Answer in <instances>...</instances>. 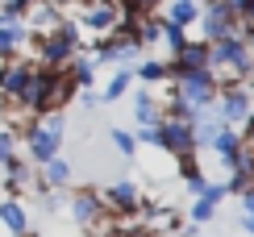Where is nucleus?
Listing matches in <instances>:
<instances>
[{
	"instance_id": "f257e3e1",
	"label": "nucleus",
	"mask_w": 254,
	"mask_h": 237,
	"mask_svg": "<svg viewBox=\"0 0 254 237\" xmlns=\"http://www.w3.org/2000/svg\"><path fill=\"white\" fill-rule=\"evenodd\" d=\"M208 71L217 75L221 88H229V83H246L250 71H254V55H250L246 38L229 34V38L208 42Z\"/></svg>"
},
{
	"instance_id": "f03ea898",
	"label": "nucleus",
	"mask_w": 254,
	"mask_h": 237,
	"mask_svg": "<svg viewBox=\"0 0 254 237\" xmlns=\"http://www.w3.org/2000/svg\"><path fill=\"white\" fill-rule=\"evenodd\" d=\"M63 133H67V117L63 113H42L21 129L17 142H25V158L34 167H46L50 158L63 154Z\"/></svg>"
},
{
	"instance_id": "7ed1b4c3",
	"label": "nucleus",
	"mask_w": 254,
	"mask_h": 237,
	"mask_svg": "<svg viewBox=\"0 0 254 237\" xmlns=\"http://www.w3.org/2000/svg\"><path fill=\"white\" fill-rule=\"evenodd\" d=\"M171 88L179 92V100H184L188 109L208 113V109H213V100H217V92H221V83H217V75L208 71V67H200V71H184L179 79H171Z\"/></svg>"
},
{
	"instance_id": "20e7f679",
	"label": "nucleus",
	"mask_w": 254,
	"mask_h": 237,
	"mask_svg": "<svg viewBox=\"0 0 254 237\" xmlns=\"http://www.w3.org/2000/svg\"><path fill=\"white\" fill-rule=\"evenodd\" d=\"M79 25V34L92 38V46L104 38H113L121 29V4H109V0H92V4H83L75 17H71Z\"/></svg>"
},
{
	"instance_id": "39448f33",
	"label": "nucleus",
	"mask_w": 254,
	"mask_h": 237,
	"mask_svg": "<svg viewBox=\"0 0 254 237\" xmlns=\"http://www.w3.org/2000/svg\"><path fill=\"white\" fill-rule=\"evenodd\" d=\"M250 109H254V92L246 88V83H229V88H221L217 100H213V117H217L221 125H229V129L246 125Z\"/></svg>"
},
{
	"instance_id": "423d86ee",
	"label": "nucleus",
	"mask_w": 254,
	"mask_h": 237,
	"mask_svg": "<svg viewBox=\"0 0 254 237\" xmlns=\"http://www.w3.org/2000/svg\"><path fill=\"white\" fill-rule=\"evenodd\" d=\"M100 204H104V212L109 217H137V212L146 208V200H142V187H137L133 179H113V183H104V187L96 191Z\"/></svg>"
},
{
	"instance_id": "0eeeda50",
	"label": "nucleus",
	"mask_w": 254,
	"mask_h": 237,
	"mask_svg": "<svg viewBox=\"0 0 254 237\" xmlns=\"http://www.w3.org/2000/svg\"><path fill=\"white\" fill-rule=\"evenodd\" d=\"M104 217H109V212H104V204H100V196H96V187H75V191L67 196V221L75 225L83 237L96 229Z\"/></svg>"
},
{
	"instance_id": "6e6552de",
	"label": "nucleus",
	"mask_w": 254,
	"mask_h": 237,
	"mask_svg": "<svg viewBox=\"0 0 254 237\" xmlns=\"http://www.w3.org/2000/svg\"><path fill=\"white\" fill-rule=\"evenodd\" d=\"M196 25H200V42H217V38H229V34H238V29H242L225 0H204Z\"/></svg>"
},
{
	"instance_id": "1a4fd4ad",
	"label": "nucleus",
	"mask_w": 254,
	"mask_h": 237,
	"mask_svg": "<svg viewBox=\"0 0 254 237\" xmlns=\"http://www.w3.org/2000/svg\"><path fill=\"white\" fill-rule=\"evenodd\" d=\"M158 150H163V154H171V158L192 154V150H196V142H192V125L163 117V121H158Z\"/></svg>"
},
{
	"instance_id": "9d476101",
	"label": "nucleus",
	"mask_w": 254,
	"mask_h": 237,
	"mask_svg": "<svg viewBox=\"0 0 254 237\" xmlns=\"http://www.w3.org/2000/svg\"><path fill=\"white\" fill-rule=\"evenodd\" d=\"M204 154L221 158V167L234 171V167H238V158H242V133H238V129H229V125H221V133L213 137V146H208Z\"/></svg>"
},
{
	"instance_id": "9b49d317",
	"label": "nucleus",
	"mask_w": 254,
	"mask_h": 237,
	"mask_svg": "<svg viewBox=\"0 0 254 237\" xmlns=\"http://www.w3.org/2000/svg\"><path fill=\"white\" fill-rule=\"evenodd\" d=\"M59 21H63V8H59V4H50V0H34V8L25 13V29H29L34 38H46Z\"/></svg>"
},
{
	"instance_id": "f8f14e48",
	"label": "nucleus",
	"mask_w": 254,
	"mask_h": 237,
	"mask_svg": "<svg viewBox=\"0 0 254 237\" xmlns=\"http://www.w3.org/2000/svg\"><path fill=\"white\" fill-rule=\"evenodd\" d=\"M0 229H4L8 237L29 233V208H25L17 196H4V200H0Z\"/></svg>"
},
{
	"instance_id": "ddd939ff",
	"label": "nucleus",
	"mask_w": 254,
	"mask_h": 237,
	"mask_svg": "<svg viewBox=\"0 0 254 237\" xmlns=\"http://www.w3.org/2000/svg\"><path fill=\"white\" fill-rule=\"evenodd\" d=\"M75 79H71L67 71H55V83H50V96H46V113H63L75 104Z\"/></svg>"
},
{
	"instance_id": "4468645a",
	"label": "nucleus",
	"mask_w": 254,
	"mask_h": 237,
	"mask_svg": "<svg viewBox=\"0 0 254 237\" xmlns=\"http://www.w3.org/2000/svg\"><path fill=\"white\" fill-rule=\"evenodd\" d=\"M133 79L142 83V88H163V83H171V71H167V59H142L133 67Z\"/></svg>"
},
{
	"instance_id": "2eb2a0df",
	"label": "nucleus",
	"mask_w": 254,
	"mask_h": 237,
	"mask_svg": "<svg viewBox=\"0 0 254 237\" xmlns=\"http://www.w3.org/2000/svg\"><path fill=\"white\" fill-rule=\"evenodd\" d=\"M175 67H179V75H184V71H200V67H208V42L188 38V42H184V50L175 55Z\"/></svg>"
},
{
	"instance_id": "dca6fc26",
	"label": "nucleus",
	"mask_w": 254,
	"mask_h": 237,
	"mask_svg": "<svg viewBox=\"0 0 254 237\" xmlns=\"http://www.w3.org/2000/svg\"><path fill=\"white\" fill-rule=\"evenodd\" d=\"M71 75V79H75V88H96V75H100V62L92 59V55H75L67 62V67H63Z\"/></svg>"
},
{
	"instance_id": "f3484780",
	"label": "nucleus",
	"mask_w": 254,
	"mask_h": 237,
	"mask_svg": "<svg viewBox=\"0 0 254 237\" xmlns=\"http://www.w3.org/2000/svg\"><path fill=\"white\" fill-rule=\"evenodd\" d=\"M133 83H137V79H133V67H117V71L109 75V83H104L100 100H104V104H117L121 96H129V92H133Z\"/></svg>"
},
{
	"instance_id": "a211bd4d",
	"label": "nucleus",
	"mask_w": 254,
	"mask_h": 237,
	"mask_svg": "<svg viewBox=\"0 0 254 237\" xmlns=\"http://www.w3.org/2000/svg\"><path fill=\"white\" fill-rule=\"evenodd\" d=\"M158 17H167L171 25H179V29H192L196 21H200V4L196 0H179V4H163L158 8Z\"/></svg>"
},
{
	"instance_id": "6ab92c4d",
	"label": "nucleus",
	"mask_w": 254,
	"mask_h": 237,
	"mask_svg": "<svg viewBox=\"0 0 254 237\" xmlns=\"http://www.w3.org/2000/svg\"><path fill=\"white\" fill-rule=\"evenodd\" d=\"M42 187H46V191H63V187H67V183H71V163H67V158H50V163L46 167H42Z\"/></svg>"
},
{
	"instance_id": "aec40b11",
	"label": "nucleus",
	"mask_w": 254,
	"mask_h": 237,
	"mask_svg": "<svg viewBox=\"0 0 254 237\" xmlns=\"http://www.w3.org/2000/svg\"><path fill=\"white\" fill-rule=\"evenodd\" d=\"M217 133H221V121L213 117V109H208V113L192 125V142H196V150H200V154H204V150L213 146V137H217Z\"/></svg>"
},
{
	"instance_id": "412c9836",
	"label": "nucleus",
	"mask_w": 254,
	"mask_h": 237,
	"mask_svg": "<svg viewBox=\"0 0 254 237\" xmlns=\"http://www.w3.org/2000/svg\"><path fill=\"white\" fill-rule=\"evenodd\" d=\"M158 21H163V29H158V42H163V46H167V55H179V50H184V42H188V29H179V25H171V21H167V17H158Z\"/></svg>"
},
{
	"instance_id": "4be33fe9",
	"label": "nucleus",
	"mask_w": 254,
	"mask_h": 237,
	"mask_svg": "<svg viewBox=\"0 0 254 237\" xmlns=\"http://www.w3.org/2000/svg\"><path fill=\"white\" fill-rule=\"evenodd\" d=\"M109 142H113V150H117L121 158H137V142H133V129H121V125H113V129H109Z\"/></svg>"
},
{
	"instance_id": "5701e85b",
	"label": "nucleus",
	"mask_w": 254,
	"mask_h": 237,
	"mask_svg": "<svg viewBox=\"0 0 254 237\" xmlns=\"http://www.w3.org/2000/svg\"><path fill=\"white\" fill-rule=\"evenodd\" d=\"M213 217H217V204H208V200H192L188 204V221L192 225H208Z\"/></svg>"
},
{
	"instance_id": "b1692460",
	"label": "nucleus",
	"mask_w": 254,
	"mask_h": 237,
	"mask_svg": "<svg viewBox=\"0 0 254 237\" xmlns=\"http://www.w3.org/2000/svg\"><path fill=\"white\" fill-rule=\"evenodd\" d=\"M196 200H208V204H217V208H221V204L229 200V191H225V183H213V179H208V183H204V191H200Z\"/></svg>"
},
{
	"instance_id": "393cba45",
	"label": "nucleus",
	"mask_w": 254,
	"mask_h": 237,
	"mask_svg": "<svg viewBox=\"0 0 254 237\" xmlns=\"http://www.w3.org/2000/svg\"><path fill=\"white\" fill-rule=\"evenodd\" d=\"M75 104H79L83 113H96L104 100H100V92H96V88H79V92H75Z\"/></svg>"
},
{
	"instance_id": "a878e982",
	"label": "nucleus",
	"mask_w": 254,
	"mask_h": 237,
	"mask_svg": "<svg viewBox=\"0 0 254 237\" xmlns=\"http://www.w3.org/2000/svg\"><path fill=\"white\" fill-rule=\"evenodd\" d=\"M133 142L158 150V125H137V129H133Z\"/></svg>"
},
{
	"instance_id": "bb28decb",
	"label": "nucleus",
	"mask_w": 254,
	"mask_h": 237,
	"mask_svg": "<svg viewBox=\"0 0 254 237\" xmlns=\"http://www.w3.org/2000/svg\"><path fill=\"white\" fill-rule=\"evenodd\" d=\"M204 183H208V175L204 171H192V175H184V187H188V196H200V191H204Z\"/></svg>"
},
{
	"instance_id": "cd10ccee",
	"label": "nucleus",
	"mask_w": 254,
	"mask_h": 237,
	"mask_svg": "<svg viewBox=\"0 0 254 237\" xmlns=\"http://www.w3.org/2000/svg\"><path fill=\"white\" fill-rule=\"evenodd\" d=\"M242 212H254V187L242 191Z\"/></svg>"
},
{
	"instance_id": "c85d7f7f",
	"label": "nucleus",
	"mask_w": 254,
	"mask_h": 237,
	"mask_svg": "<svg viewBox=\"0 0 254 237\" xmlns=\"http://www.w3.org/2000/svg\"><path fill=\"white\" fill-rule=\"evenodd\" d=\"M242 229H246V233H254V212H242Z\"/></svg>"
},
{
	"instance_id": "c756f323",
	"label": "nucleus",
	"mask_w": 254,
	"mask_h": 237,
	"mask_svg": "<svg viewBox=\"0 0 254 237\" xmlns=\"http://www.w3.org/2000/svg\"><path fill=\"white\" fill-rule=\"evenodd\" d=\"M163 4H179V0H163ZM196 4H200V0H196Z\"/></svg>"
},
{
	"instance_id": "7c9ffc66",
	"label": "nucleus",
	"mask_w": 254,
	"mask_h": 237,
	"mask_svg": "<svg viewBox=\"0 0 254 237\" xmlns=\"http://www.w3.org/2000/svg\"><path fill=\"white\" fill-rule=\"evenodd\" d=\"M246 121H250V125H254V109H250V117H246Z\"/></svg>"
},
{
	"instance_id": "2f4dec72",
	"label": "nucleus",
	"mask_w": 254,
	"mask_h": 237,
	"mask_svg": "<svg viewBox=\"0 0 254 237\" xmlns=\"http://www.w3.org/2000/svg\"><path fill=\"white\" fill-rule=\"evenodd\" d=\"M21 237H34V233H21Z\"/></svg>"
}]
</instances>
